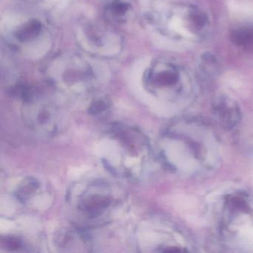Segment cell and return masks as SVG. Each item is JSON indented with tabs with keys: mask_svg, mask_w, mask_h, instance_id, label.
<instances>
[{
	"mask_svg": "<svg viewBox=\"0 0 253 253\" xmlns=\"http://www.w3.org/2000/svg\"><path fill=\"white\" fill-rule=\"evenodd\" d=\"M169 152L165 160L172 169L186 175L210 170L218 163L220 146L215 133L205 123L184 118L166 134Z\"/></svg>",
	"mask_w": 253,
	"mask_h": 253,
	"instance_id": "cell-1",
	"label": "cell"
},
{
	"mask_svg": "<svg viewBox=\"0 0 253 253\" xmlns=\"http://www.w3.org/2000/svg\"><path fill=\"white\" fill-rule=\"evenodd\" d=\"M222 223L228 230L253 227V198L250 194H228L222 202Z\"/></svg>",
	"mask_w": 253,
	"mask_h": 253,
	"instance_id": "cell-2",
	"label": "cell"
},
{
	"mask_svg": "<svg viewBox=\"0 0 253 253\" xmlns=\"http://www.w3.org/2000/svg\"><path fill=\"white\" fill-rule=\"evenodd\" d=\"M148 78L154 89L162 91L171 98H177L183 91L180 72L172 65H164L153 69Z\"/></svg>",
	"mask_w": 253,
	"mask_h": 253,
	"instance_id": "cell-3",
	"label": "cell"
},
{
	"mask_svg": "<svg viewBox=\"0 0 253 253\" xmlns=\"http://www.w3.org/2000/svg\"><path fill=\"white\" fill-rule=\"evenodd\" d=\"M213 115L216 121L223 128H235L241 118V112L238 105L227 97H217L212 105Z\"/></svg>",
	"mask_w": 253,
	"mask_h": 253,
	"instance_id": "cell-4",
	"label": "cell"
},
{
	"mask_svg": "<svg viewBox=\"0 0 253 253\" xmlns=\"http://www.w3.org/2000/svg\"><path fill=\"white\" fill-rule=\"evenodd\" d=\"M110 204V200L107 197L94 195L91 196L88 200H85L81 206L83 211L91 214H97L107 207Z\"/></svg>",
	"mask_w": 253,
	"mask_h": 253,
	"instance_id": "cell-5",
	"label": "cell"
},
{
	"mask_svg": "<svg viewBox=\"0 0 253 253\" xmlns=\"http://www.w3.org/2000/svg\"><path fill=\"white\" fill-rule=\"evenodd\" d=\"M232 41L241 46H251L253 45V27L243 26L238 28L231 35Z\"/></svg>",
	"mask_w": 253,
	"mask_h": 253,
	"instance_id": "cell-6",
	"label": "cell"
},
{
	"mask_svg": "<svg viewBox=\"0 0 253 253\" xmlns=\"http://www.w3.org/2000/svg\"><path fill=\"white\" fill-rule=\"evenodd\" d=\"M38 183L36 182V180L29 179L27 182H26V183L22 186V187H20V189H18L17 198L21 200V201H24V200L27 199L29 195L35 192V189L38 188Z\"/></svg>",
	"mask_w": 253,
	"mask_h": 253,
	"instance_id": "cell-7",
	"label": "cell"
},
{
	"mask_svg": "<svg viewBox=\"0 0 253 253\" xmlns=\"http://www.w3.org/2000/svg\"><path fill=\"white\" fill-rule=\"evenodd\" d=\"M5 244L8 248L11 249L12 250H15V249L17 250L21 247V241H19L17 238H9L6 239Z\"/></svg>",
	"mask_w": 253,
	"mask_h": 253,
	"instance_id": "cell-8",
	"label": "cell"
},
{
	"mask_svg": "<svg viewBox=\"0 0 253 253\" xmlns=\"http://www.w3.org/2000/svg\"><path fill=\"white\" fill-rule=\"evenodd\" d=\"M106 105L104 102L99 100V101L96 102L94 105H92L91 109H90V112H93L94 115H97L99 112H103V110L106 109Z\"/></svg>",
	"mask_w": 253,
	"mask_h": 253,
	"instance_id": "cell-9",
	"label": "cell"
}]
</instances>
